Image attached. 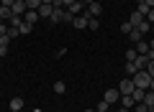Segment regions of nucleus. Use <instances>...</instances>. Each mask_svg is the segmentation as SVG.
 I'll return each instance as SVG.
<instances>
[{
	"label": "nucleus",
	"instance_id": "obj_1",
	"mask_svg": "<svg viewBox=\"0 0 154 112\" xmlns=\"http://www.w3.org/2000/svg\"><path fill=\"white\" fill-rule=\"evenodd\" d=\"M131 79H134V84H136L139 89H149V84H152V74H149L146 69H139Z\"/></svg>",
	"mask_w": 154,
	"mask_h": 112
},
{
	"label": "nucleus",
	"instance_id": "obj_2",
	"mask_svg": "<svg viewBox=\"0 0 154 112\" xmlns=\"http://www.w3.org/2000/svg\"><path fill=\"white\" fill-rule=\"evenodd\" d=\"M134 89H136V84H134V79H131V76L121 79V84H118V92H121V94H131Z\"/></svg>",
	"mask_w": 154,
	"mask_h": 112
},
{
	"label": "nucleus",
	"instance_id": "obj_3",
	"mask_svg": "<svg viewBox=\"0 0 154 112\" xmlns=\"http://www.w3.org/2000/svg\"><path fill=\"white\" fill-rule=\"evenodd\" d=\"M103 99L113 107V105H118V99H121V92H118V89H108V92L103 94Z\"/></svg>",
	"mask_w": 154,
	"mask_h": 112
},
{
	"label": "nucleus",
	"instance_id": "obj_4",
	"mask_svg": "<svg viewBox=\"0 0 154 112\" xmlns=\"http://www.w3.org/2000/svg\"><path fill=\"white\" fill-rule=\"evenodd\" d=\"M88 21H90V13L85 10L82 16H75V21H72V26H75L77 31H80V28H88Z\"/></svg>",
	"mask_w": 154,
	"mask_h": 112
},
{
	"label": "nucleus",
	"instance_id": "obj_5",
	"mask_svg": "<svg viewBox=\"0 0 154 112\" xmlns=\"http://www.w3.org/2000/svg\"><path fill=\"white\" fill-rule=\"evenodd\" d=\"M67 13H69V16H82V13H85V3L75 0L72 5H67Z\"/></svg>",
	"mask_w": 154,
	"mask_h": 112
},
{
	"label": "nucleus",
	"instance_id": "obj_6",
	"mask_svg": "<svg viewBox=\"0 0 154 112\" xmlns=\"http://www.w3.org/2000/svg\"><path fill=\"white\" fill-rule=\"evenodd\" d=\"M28 10V5H26V0H16V3H13L11 5V13L13 16H23V13Z\"/></svg>",
	"mask_w": 154,
	"mask_h": 112
},
{
	"label": "nucleus",
	"instance_id": "obj_7",
	"mask_svg": "<svg viewBox=\"0 0 154 112\" xmlns=\"http://www.w3.org/2000/svg\"><path fill=\"white\" fill-rule=\"evenodd\" d=\"M64 8H54V13H51V18H49V23H51V26H57V23H62V21H64Z\"/></svg>",
	"mask_w": 154,
	"mask_h": 112
},
{
	"label": "nucleus",
	"instance_id": "obj_8",
	"mask_svg": "<svg viewBox=\"0 0 154 112\" xmlns=\"http://www.w3.org/2000/svg\"><path fill=\"white\" fill-rule=\"evenodd\" d=\"M38 18H51V13H54V5H49V3H41V8H38Z\"/></svg>",
	"mask_w": 154,
	"mask_h": 112
},
{
	"label": "nucleus",
	"instance_id": "obj_9",
	"mask_svg": "<svg viewBox=\"0 0 154 112\" xmlns=\"http://www.w3.org/2000/svg\"><path fill=\"white\" fill-rule=\"evenodd\" d=\"M85 10L90 13V18H98L100 13H103V5H100V3H95V0H93V3H90V5L85 8Z\"/></svg>",
	"mask_w": 154,
	"mask_h": 112
},
{
	"label": "nucleus",
	"instance_id": "obj_10",
	"mask_svg": "<svg viewBox=\"0 0 154 112\" xmlns=\"http://www.w3.org/2000/svg\"><path fill=\"white\" fill-rule=\"evenodd\" d=\"M121 107H126V110H134V105H136V99H134L131 94H121Z\"/></svg>",
	"mask_w": 154,
	"mask_h": 112
},
{
	"label": "nucleus",
	"instance_id": "obj_11",
	"mask_svg": "<svg viewBox=\"0 0 154 112\" xmlns=\"http://www.w3.org/2000/svg\"><path fill=\"white\" fill-rule=\"evenodd\" d=\"M141 102H144V105H146L149 110L154 112V92H152V89H146V92H144V99H141Z\"/></svg>",
	"mask_w": 154,
	"mask_h": 112
},
{
	"label": "nucleus",
	"instance_id": "obj_12",
	"mask_svg": "<svg viewBox=\"0 0 154 112\" xmlns=\"http://www.w3.org/2000/svg\"><path fill=\"white\" fill-rule=\"evenodd\" d=\"M11 41H13L11 36H0V56H5V53H8V46H11Z\"/></svg>",
	"mask_w": 154,
	"mask_h": 112
},
{
	"label": "nucleus",
	"instance_id": "obj_13",
	"mask_svg": "<svg viewBox=\"0 0 154 112\" xmlns=\"http://www.w3.org/2000/svg\"><path fill=\"white\" fill-rule=\"evenodd\" d=\"M23 21H26V23H31V26H33V23L38 21V13H36V10H26V13H23Z\"/></svg>",
	"mask_w": 154,
	"mask_h": 112
},
{
	"label": "nucleus",
	"instance_id": "obj_14",
	"mask_svg": "<svg viewBox=\"0 0 154 112\" xmlns=\"http://www.w3.org/2000/svg\"><path fill=\"white\" fill-rule=\"evenodd\" d=\"M134 48H136V53H146L152 46H149V41H144V38H141L139 43H134Z\"/></svg>",
	"mask_w": 154,
	"mask_h": 112
},
{
	"label": "nucleus",
	"instance_id": "obj_15",
	"mask_svg": "<svg viewBox=\"0 0 154 112\" xmlns=\"http://www.w3.org/2000/svg\"><path fill=\"white\" fill-rule=\"evenodd\" d=\"M134 64H136V69H146V64H149V59L144 56V53H139L136 59H134Z\"/></svg>",
	"mask_w": 154,
	"mask_h": 112
},
{
	"label": "nucleus",
	"instance_id": "obj_16",
	"mask_svg": "<svg viewBox=\"0 0 154 112\" xmlns=\"http://www.w3.org/2000/svg\"><path fill=\"white\" fill-rule=\"evenodd\" d=\"M136 31H139V33H141V36H144V33H149V31H152V23H149L146 18H144V21H141V23H139V26H136Z\"/></svg>",
	"mask_w": 154,
	"mask_h": 112
},
{
	"label": "nucleus",
	"instance_id": "obj_17",
	"mask_svg": "<svg viewBox=\"0 0 154 112\" xmlns=\"http://www.w3.org/2000/svg\"><path fill=\"white\" fill-rule=\"evenodd\" d=\"M141 21H144V16H141V13H139V10H134V13H131V18H128V23H131L134 28H136V26H139V23H141Z\"/></svg>",
	"mask_w": 154,
	"mask_h": 112
},
{
	"label": "nucleus",
	"instance_id": "obj_18",
	"mask_svg": "<svg viewBox=\"0 0 154 112\" xmlns=\"http://www.w3.org/2000/svg\"><path fill=\"white\" fill-rule=\"evenodd\" d=\"M16 110H23V97H13L11 99V112H16Z\"/></svg>",
	"mask_w": 154,
	"mask_h": 112
},
{
	"label": "nucleus",
	"instance_id": "obj_19",
	"mask_svg": "<svg viewBox=\"0 0 154 112\" xmlns=\"http://www.w3.org/2000/svg\"><path fill=\"white\" fill-rule=\"evenodd\" d=\"M11 18H13L11 8H5V5H0V21H11Z\"/></svg>",
	"mask_w": 154,
	"mask_h": 112
},
{
	"label": "nucleus",
	"instance_id": "obj_20",
	"mask_svg": "<svg viewBox=\"0 0 154 112\" xmlns=\"http://www.w3.org/2000/svg\"><path fill=\"white\" fill-rule=\"evenodd\" d=\"M31 31H33V26H31V23H26V21L18 26V33H21V36H26V33H31Z\"/></svg>",
	"mask_w": 154,
	"mask_h": 112
},
{
	"label": "nucleus",
	"instance_id": "obj_21",
	"mask_svg": "<svg viewBox=\"0 0 154 112\" xmlns=\"http://www.w3.org/2000/svg\"><path fill=\"white\" fill-rule=\"evenodd\" d=\"M54 92H57V94H64V92H67V84H64V82H54Z\"/></svg>",
	"mask_w": 154,
	"mask_h": 112
},
{
	"label": "nucleus",
	"instance_id": "obj_22",
	"mask_svg": "<svg viewBox=\"0 0 154 112\" xmlns=\"http://www.w3.org/2000/svg\"><path fill=\"white\" fill-rule=\"evenodd\" d=\"M136 71H139V69H136V64H134V61H126V74H128V76H134Z\"/></svg>",
	"mask_w": 154,
	"mask_h": 112
},
{
	"label": "nucleus",
	"instance_id": "obj_23",
	"mask_svg": "<svg viewBox=\"0 0 154 112\" xmlns=\"http://www.w3.org/2000/svg\"><path fill=\"white\" fill-rule=\"evenodd\" d=\"M144 92H146V89H139V87H136V89L131 92V97H134L136 102H141V99H144Z\"/></svg>",
	"mask_w": 154,
	"mask_h": 112
},
{
	"label": "nucleus",
	"instance_id": "obj_24",
	"mask_svg": "<svg viewBox=\"0 0 154 112\" xmlns=\"http://www.w3.org/2000/svg\"><path fill=\"white\" fill-rule=\"evenodd\" d=\"M26 5H28V10H38L41 8V0H26Z\"/></svg>",
	"mask_w": 154,
	"mask_h": 112
},
{
	"label": "nucleus",
	"instance_id": "obj_25",
	"mask_svg": "<svg viewBox=\"0 0 154 112\" xmlns=\"http://www.w3.org/2000/svg\"><path fill=\"white\" fill-rule=\"evenodd\" d=\"M95 112H110V105H108L105 99H100V102H98V110H95Z\"/></svg>",
	"mask_w": 154,
	"mask_h": 112
},
{
	"label": "nucleus",
	"instance_id": "obj_26",
	"mask_svg": "<svg viewBox=\"0 0 154 112\" xmlns=\"http://www.w3.org/2000/svg\"><path fill=\"white\" fill-rule=\"evenodd\" d=\"M128 38H131V43H139V41H141V33H139L136 28H134V31L128 33Z\"/></svg>",
	"mask_w": 154,
	"mask_h": 112
},
{
	"label": "nucleus",
	"instance_id": "obj_27",
	"mask_svg": "<svg viewBox=\"0 0 154 112\" xmlns=\"http://www.w3.org/2000/svg\"><path fill=\"white\" fill-rule=\"evenodd\" d=\"M134 112H152V110H149L144 102H136V105H134Z\"/></svg>",
	"mask_w": 154,
	"mask_h": 112
},
{
	"label": "nucleus",
	"instance_id": "obj_28",
	"mask_svg": "<svg viewBox=\"0 0 154 112\" xmlns=\"http://www.w3.org/2000/svg\"><path fill=\"white\" fill-rule=\"evenodd\" d=\"M98 26H100L98 18H90V21H88V28H90V31H98Z\"/></svg>",
	"mask_w": 154,
	"mask_h": 112
},
{
	"label": "nucleus",
	"instance_id": "obj_29",
	"mask_svg": "<svg viewBox=\"0 0 154 112\" xmlns=\"http://www.w3.org/2000/svg\"><path fill=\"white\" fill-rule=\"evenodd\" d=\"M136 10H139V13H141V16H144V18H146V13H149V10H152V8H149V5H146V3H141V5H136Z\"/></svg>",
	"mask_w": 154,
	"mask_h": 112
},
{
	"label": "nucleus",
	"instance_id": "obj_30",
	"mask_svg": "<svg viewBox=\"0 0 154 112\" xmlns=\"http://www.w3.org/2000/svg\"><path fill=\"white\" fill-rule=\"evenodd\" d=\"M136 56H139V53H136V48H128V51H126V61H134Z\"/></svg>",
	"mask_w": 154,
	"mask_h": 112
},
{
	"label": "nucleus",
	"instance_id": "obj_31",
	"mask_svg": "<svg viewBox=\"0 0 154 112\" xmlns=\"http://www.w3.org/2000/svg\"><path fill=\"white\" fill-rule=\"evenodd\" d=\"M5 36L16 38V36H21V33H18V28H16V26H8V33H5Z\"/></svg>",
	"mask_w": 154,
	"mask_h": 112
},
{
	"label": "nucleus",
	"instance_id": "obj_32",
	"mask_svg": "<svg viewBox=\"0 0 154 112\" xmlns=\"http://www.w3.org/2000/svg\"><path fill=\"white\" fill-rule=\"evenodd\" d=\"M131 31H134V26H131V23L126 21V23H123V26H121V33H126V36H128V33H131Z\"/></svg>",
	"mask_w": 154,
	"mask_h": 112
},
{
	"label": "nucleus",
	"instance_id": "obj_33",
	"mask_svg": "<svg viewBox=\"0 0 154 112\" xmlns=\"http://www.w3.org/2000/svg\"><path fill=\"white\" fill-rule=\"evenodd\" d=\"M146 71H149V74L154 76V59H152V61H149V64H146Z\"/></svg>",
	"mask_w": 154,
	"mask_h": 112
},
{
	"label": "nucleus",
	"instance_id": "obj_34",
	"mask_svg": "<svg viewBox=\"0 0 154 112\" xmlns=\"http://www.w3.org/2000/svg\"><path fill=\"white\" fill-rule=\"evenodd\" d=\"M116 112H131V110H126V107H118V110H116Z\"/></svg>",
	"mask_w": 154,
	"mask_h": 112
},
{
	"label": "nucleus",
	"instance_id": "obj_35",
	"mask_svg": "<svg viewBox=\"0 0 154 112\" xmlns=\"http://www.w3.org/2000/svg\"><path fill=\"white\" fill-rule=\"evenodd\" d=\"M149 89H152V92H154V76H152V84H149Z\"/></svg>",
	"mask_w": 154,
	"mask_h": 112
},
{
	"label": "nucleus",
	"instance_id": "obj_36",
	"mask_svg": "<svg viewBox=\"0 0 154 112\" xmlns=\"http://www.w3.org/2000/svg\"><path fill=\"white\" fill-rule=\"evenodd\" d=\"M80 3H85V5H90V3H93V0H80Z\"/></svg>",
	"mask_w": 154,
	"mask_h": 112
},
{
	"label": "nucleus",
	"instance_id": "obj_37",
	"mask_svg": "<svg viewBox=\"0 0 154 112\" xmlns=\"http://www.w3.org/2000/svg\"><path fill=\"white\" fill-rule=\"evenodd\" d=\"M41 3H49V5H54V0H41Z\"/></svg>",
	"mask_w": 154,
	"mask_h": 112
},
{
	"label": "nucleus",
	"instance_id": "obj_38",
	"mask_svg": "<svg viewBox=\"0 0 154 112\" xmlns=\"http://www.w3.org/2000/svg\"><path fill=\"white\" fill-rule=\"evenodd\" d=\"M85 112H95V110H85Z\"/></svg>",
	"mask_w": 154,
	"mask_h": 112
},
{
	"label": "nucleus",
	"instance_id": "obj_39",
	"mask_svg": "<svg viewBox=\"0 0 154 112\" xmlns=\"http://www.w3.org/2000/svg\"><path fill=\"white\" fill-rule=\"evenodd\" d=\"M152 33H154V23H152Z\"/></svg>",
	"mask_w": 154,
	"mask_h": 112
},
{
	"label": "nucleus",
	"instance_id": "obj_40",
	"mask_svg": "<svg viewBox=\"0 0 154 112\" xmlns=\"http://www.w3.org/2000/svg\"><path fill=\"white\" fill-rule=\"evenodd\" d=\"M16 112H23V110H16Z\"/></svg>",
	"mask_w": 154,
	"mask_h": 112
}]
</instances>
